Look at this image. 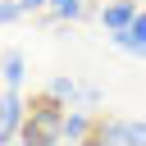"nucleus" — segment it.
<instances>
[{"mask_svg": "<svg viewBox=\"0 0 146 146\" xmlns=\"http://www.w3.org/2000/svg\"><path fill=\"white\" fill-rule=\"evenodd\" d=\"M46 96L73 110V100H78V82H73V78H50V82H46Z\"/></svg>", "mask_w": 146, "mask_h": 146, "instance_id": "nucleus-8", "label": "nucleus"}, {"mask_svg": "<svg viewBox=\"0 0 146 146\" xmlns=\"http://www.w3.org/2000/svg\"><path fill=\"white\" fill-rule=\"evenodd\" d=\"M82 146H105V137H100V128H96V132H91V137H87Z\"/></svg>", "mask_w": 146, "mask_h": 146, "instance_id": "nucleus-13", "label": "nucleus"}, {"mask_svg": "<svg viewBox=\"0 0 146 146\" xmlns=\"http://www.w3.org/2000/svg\"><path fill=\"white\" fill-rule=\"evenodd\" d=\"M137 14H141L137 0H110V5L100 9V23H105V32H123V27L137 23Z\"/></svg>", "mask_w": 146, "mask_h": 146, "instance_id": "nucleus-5", "label": "nucleus"}, {"mask_svg": "<svg viewBox=\"0 0 146 146\" xmlns=\"http://www.w3.org/2000/svg\"><path fill=\"white\" fill-rule=\"evenodd\" d=\"M23 5V14H32V9H50V0H18Z\"/></svg>", "mask_w": 146, "mask_h": 146, "instance_id": "nucleus-12", "label": "nucleus"}, {"mask_svg": "<svg viewBox=\"0 0 146 146\" xmlns=\"http://www.w3.org/2000/svg\"><path fill=\"white\" fill-rule=\"evenodd\" d=\"M0 78H5L9 91L23 87V78H27V59H23V50H5V59H0Z\"/></svg>", "mask_w": 146, "mask_h": 146, "instance_id": "nucleus-7", "label": "nucleus"}, {"mask_svg": "<svg viewBox=\"0 0 146 146\" xmlns=\"http://www.w3.org/2000/svg\"><path fill=\"white\" fill-rule=\"evenodd\" d=\"M64 119H68V105L50 100L46 91L36 100H27V123H23V137L27 146H59L64 141Z\"/></svg>", "mask_w": 146, "mask_h": 146, "instance_id": "nucleus-1", "label": "nucleus"}, {"mask_svg": "<svg viewBox=\"0 0 146 146\" xmlns=\"http://www.w3.org/2000/svg\"><path fill=\"white\" fill-rule=\"evenodd\" d=\"M23 18V5L18 0H0V23H18Z\"/></svg>", "mask_w": 146, "mask_h": 146, "instance_id": "nucleus-11", "label": "nucleus"}, {"mask_svg": "<svg viewBox=\"0 0 146 146\" xmlns=\"http://www.w3.org/2000/svg\"><path fill=\"white\" fill-rule=\"evenodd\" d=\"M91 9H87V0H50V18H64V23H73V18H87Z\"/></svg>", "mask_w": 146, "mask_h": 146, "instance_id": "nucleus-9", "label": "nucleus"}, {"mask_svg": "<svg viewBox=\"0 0 146 146\" xmlns=\"http://www.w3.org/2000/svg\"><path fill=\"white\" fill-rule=\"evenodd\" d=\"M105 146H146V119H100Z\"/></svg>", "mask_w": 146, "mask_h": 146, "instance_id": "nucleus-3", "label": "nucleus"}, {"mask_svg": "<svg viewBox=\"0 0 146 146\" xmlns=\"http://www.w3.org/2000/svg\"><path fill=\"white\" fill-rule=\"evenodd\" d=\"M110 46H114V50H123V55H137V59H146V9L137 14V23H132V27H123V32H110Z\"/></svg>", "mask_w": 146, "mask_h": 146, "instance_id": "nucleus-4", "label": "nucleus"}, {"mask_svg": "<svg viewBox=\"0 0 146 146\" xmlns=\"http://www.w3.org/2000/svg\"><path fill=\"white\" fill-rule=\"evenodd\" d=\"M96 105H100V87L78 82V100H73V110H96Z\"/></svg>", "mask_w": 146, "mask_h": 146, "instance_id": "nucleus-10", "label": "nucleus"}, {"mask_svg": "<svg viewBox=\"0 0 146 146\" xmlns=\"http://www.w3.org/2000/svg\"><path fill=\"white\" fill-rule=\"evenodd\" d=\"M5 146H27V141H5Z\"/></svg>", "mask_w": 146, "mask_h": 146, "instance_id": "nucleus-14", "label": "nucleus"}, {"mask_svg": "<svg viewBox=\"0 0 146 146\" xmlns=\"http://www.w3.org/2000/svg\"><path fill=\"white\" fill-rule=\"evenodd\" d=\"M96 128H100V119H96L91 110H68V119H64V141H68V146H82Z\"/></svg>", "mask_w": 146, "mask_h": 146, "instance_id": "nucleus-6", "label": "nucleus"}, {"mask_svg": "<svg viewBox=\"0 0 146 146\" xmlns=\"http://www.w3.org/2000/svg\"><path fill=\"white\" fill-rule=\"evenodd\" d=\"M23 123H27V100L18 91H5L0 96V146L5 141H18L23 137Z\"/></svg>", "mask_w": 146, "mask_h": 146, "instance_id": "nucleus-2", "label": "nucleus"}]
</instances>
